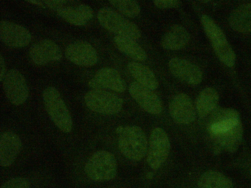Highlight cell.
Listing matches in <instances>:
<instances>
[{"label":"cell","instance_id":"cell-10","mask_svg":"<svg viewBox=\"0 0 251 188\" xmlns=\"http://www.w3.org/2000/svg\"><path fill=\"white\" fill-rule=\"evenodd\" d=\"M65 55L70 62L80 66H93L98 60L95 48L84 41H76L69 44L65 50Z\"/></svg>","mask_w":251,"mask_h":188},{"label":"cell","instance_id":"cell-7","mask_svg":"<svg viewBox=\"0 0 251 188\" xmlns=\"http://www.w3.org/2000/svg\"><path fill=\"white\" fill-rule=\"evenodd\" d=\"M170 142L166 132L160 127L151 131L147 152V161L153 169L159 168L167 160L170 151Z\"/></svg>","mask_w":251,"mask_h":188},{"label":"cell","instance_id":"cell-8","mask_svg":"<svg viewBox=\"0 0 251 188\" xmlns=\"http://www.w3.org/2000/svg\"><path fill=\"white\" fill-rule=\"evenodd\" d=\"M2 82L5 94L12 104L19 106L26 100L28 88L24 76L18 70H9Z\"/></svg>","mask_w":251,"mask_h":188},{"label":"cell","instance_id":"cell-17","mask_svg":"<svg viewBox=\"0 0 251 188\" xmlns=\"http://www.w3.org/2000/svg\"><path fill=\"white\" fill-rule=\"evenodd\" d=\"M94 78L103 89H108L118 93H122L126 89L125 81L114 69L103 68L96 73Z\"/></svg>","mask_w":251,"mask_h":188},{"label":"cell","instance_id":"cell-27","mask_svg":"<svg viewBox=\"0 0 251 188\" xmlns=\"http://www.w3.org/2000/svg\"><path fill=\"white\" fill-rule=\"evenodd\" d=\"M0 188H30V183L25 178L17 177L6 181Z\"/></svg>","mask_w":251,"mask_h":188},{"label":"cell","instance_id":"cell-3","mask_svg":"<svg viewBox=\"0 0 251 188\" xmlns=\"http://www.w3.org/2000/svg\"><path fill=\"white\" fill-rule=\"evenodd\" d=\"M201 21L218 58L227 67L233 66L235 63V54L223 31L213 20L206 15L201 16Z\"/></svg>","mask_w":251,"mask_h":188},{"label":"cell","instance_id":"cell-21","mask_svg":"<svg viewBox=\"0 0 251 188\" xmlns=\"http://www.w3.org/2000/svg\"><path fill=\"white\" fill-rule=\"evenodd\" d=\"M114 41L118 49L129 58L138 62L144 61L147 55L144 49L135 41L129 37L116 35Z\"/></svg>","mask_w":251,"mask_h":188},{"label":"cell","instance_id":"cell-26","mask_svg":"<svg viewBox=\"0 0 251 188\" xmlns=\"http://www.w3.org/2000/svg\"><path fill=\"white\" fill-rule=\"evenodd\" d=\"M240 122L239 118H230L212 121L210 125V132L212 136L227 131Z\"/></svg>","mask_w":251,"mask_h":188},{"label":"cell","instance_id":"cell-34","mask_svg":"<svg viewBox=\"0 0 251 188\" xmlns=\"http://www.w3.org/2000/svg\"><path fill=\"white\" fill-rule=\"evenodd\" d=\"M124 127L122 126H119L116 129V132L119 134L123 130Z\"/></svg>","mask_w":251,"mask_h":188},{"label":"cell","instance_id":"cell-29","mask_svg":"<svg viewBox=\"0 0 251 188\" xmlns=\"http://www.w3.org/2000/svg\"><path fill=\"white\" fill-rule=\"evenodd\" d=\"M77 6L81 15L87 22L92 19L93 17V10L90 6L85 4H80Z\"/></svg>","mask_w":251,"mask_h":188},{"label":"cell","instance_id":"cell-15","mask_svg":"<svg viewBox=\"0 0 251 188\" xmlns=\"http://www.w3.org/2000/svg\"><path fill=\"white\" fill-rule=\"evenodd\" d=\"M22 148V141L15 133L7 131L1 134L0 164L2 167L10 166L16 159Z\"/></svg>","mask_w":251,"mask_h":188},{"label":"cell","instance_id":"cell-6","mask_svg":"<svg viewBox=\"0 0 251 188\" xmlns=\"http://www.w3.org/2000/svg\"><path fill=\"white\" fill-rule=\"evenodd\" d=\"M85 103L91 111L104 115H113L122 108L123 101L119 96L103 90H92L84 96Z\"/></svg>","mask_w":251,"mask_h":188},{"label":"cell","instance_id":"cell-13","mask_svg":"<svg viewBox=\"0 0 251 188\" xmlns=\"http://www.w3.org/2000/svg\"><path fill=\"white\" fill-rule=\"evenodd\" d=\"M128 91L132 97L146 112L153 115H157L162 112L161 101L153 90L133 82L129 85Z\"/></svg>","mask_w":251,"mask_h":188},{"label":"cell","instance_id":"cell-5","mask_svg":"<svg viewBox=\"0 0 251 188\" xmlns=\"http://www.w3.org/2000/svg\"><path fill=\"white\" fill-rule=\"evenodd\" d=\"M97 18L104 28L116 35L134 40L141 37V31L134 23L109 8L103 7L100 9Z\"/></svg>","mask_w":251,"mask_h":188},{"label":"cell","instance_id":"cell-30","mask_svg":"<svg viewBox=\"0 0 251 188\" xmlns=\"http://www.w3.org/2000/svg\"><path fill=\"white\" fill-rule=\"evenodd\" d=\"M45 4L50 8L56 11L59 8L66 4L67 2L66 0H45Z\"/></svg>","mask_w":251,"mask_h":188},{"label":"cell","instance_id":"cell-9","mask_svg":"<svg viewBox=\"0 0 251 188\" xmlns=\"http://www.w3.org/2000/svg\"><path fill=\"white\" fill-rule=\"evenodd\" d=\"M0 38L4 44L14 48L25 47L31 39L30 32L25 27L6 21L0 22Z\"/></svg>","mask_w":251,"mask_h":188},{"label":"cell","instance_id":"cell-12","mask_svg":"<svg viewBox=\"0 0 251 188\" xmlns=\"http://www.w3.org/2000/svg\"><path fill=\"white\" fill-rule=\"evenodd\" d=\"M168 67L175 77L187 84L197 85L202 80L201 70L197 65L185 59L172 58L169 62Z\"/></svg>","mask_w":251,"mask_h":188},{"label":"cell","instance_id":"cell-23","mask_svg":"<svg viewBox=\"0 0 251 188\" xmlns=\"http://www.w3.org/2000/svg\"><path fill=\"white\" fill-rule=\"evenodd\" d=\"M243 135V129L241 122L227 131L213 136L220 146L225 150L234 152L241 142Z\"/></svg>","mask_w":251,"mask_h":188},{"label":"cell","instance_id":"cell-28","mask_svg":"<svg viewBox=\"0 0 251 188\" xmlns=\"http://www.w3.org/2000/svg\"><path fill=\"white\" fill-rule=\"evenodd\" d=\"M154 4L159 8L167 9L177 7L180 2L176 0H153Z\"/></svg>","mask_w":251,"mask_h":188},{"label":"cell","instance_id":"cell-24","mask_svg":"<svg viewBox=\"0 0 251 188\" xmlns=\"http://www.w3.org/2000/svg\"><path fill=\"white\" fill-rule=\"evenodd\" d=\"M65 5L56 11L61 18L69 24L76 26L84 25L87 23L82 16L77 6H66Z\"/></svg>","mask_w":251,"mask_h":188},{"label":"cell","instance_id":"cell-33","mask_svg":"<svg viewBox=\"0 0 251 188\" xmlns=\"http://www.w3.org/2000/svg\"><path fill=\"white\" fill-rule=\"evenodd\" d=\"M27 2H29L30 3H33L34 4L38 5H41L43 4L41 1L39 0H28Z\"/></svg>","mask_w":251,"mask_h":188},{"label":"cell","instance_id":"cell-11","mask_svg":"<svg viewBox=\"0 0 251 188\" xmlns=\"http://www.w3.org/2000/svg\"><path fill=\"white\" fill-rule=\"evenodd\" d=\"M169 112L173 119L180 124L192 123L196 116V109L191 99L184 93L177 94L172 99Z\"/></svg>","mask_w":251,"mask_h":188},{"label":"cell","instance_id":"cell-14","mask_svg":"<svg viewBox=\"0 0 251 188\" xmlns=\"http://www.w3.org/2000/svg\"><path fill=\"white\" fill-rule=\"evenodd\" d=\"M29 56L35 64L45 65L50 62L58 61L62 57V53L58 46L53 41L45 39L31 46Z\"/></svg>","mask_w":251,"mask_h":188},{"label":"cell","instance_id":"cell-16","mask_svg":"<svg viewBox=\"0 0 251 188\" xmlns=\"http://www.w3.org/2000/svg\"><path fill=\"white\" fill-rule=\"evenodd\" d=\"M190 35L186 29L180 25L171 26L162 36L161 44L163 48L168 50H179L187 45Z\"/></svg>","mask_w":251,"mask_h":188},{"label":"cell","instance_id":"cell-1","mask_svg":"<svg viewBox=\"0 0 251 188\" xmlns=\"http://www.w3.org/2000/svg\"><path fill=\"white\" fill-rule=\"evenodd\" d=\"M43 100L47 112L54 124L63 132H70L73 120L59 91L52 86L46 88L43 92Z\"/></svg>","mask_w":251,"mask_h":188},{"label":"cell","instance_id":"cell-4","mask_svg":"<svg viewBox=\"0 0 251 188\" xmlns=\"http://www.w3.org/2000/svg\"><path fill=\"white\" fill-rule=\"evenodd\" d=\"M84 171L87 177L94 181H104L113 179L117 173L116 160L109 151H97L88 160Z\"/></svg>","mask_w":251,"mask_h":188},{"label":"cell","instance_id":"cell-18","mask_svg":"<svg viewBox=\"0 0 251 188\" xmlns=\"http://www.w3.org/2000/svg\"><path fill=\"white\" fill-rule=\"evenodd\" d=\"M230 27L240 33L251 32V4L244 3L230 13L228 19Z\"/></svg>","mask_w":251,"mask_h":188},{"label":"cell","instance_id":"cell-19","mask_svg":"<svg viewBox=\"0 0 251 188\" xmlns=\"http://www.w3.org/2000/svg\"><path fill=\"white\" fill-rule=\"evenodd\" d=\"M127 69L136 82L151 90L158 87V80L152 71L146 66L137 62L129 63Z\"/></svg>","mask_w":251,"mask_h":188},{"label":"cell","instance_id":"cell-20","mask_svg":"<svg viewBox=\"0 0 251 188\" xmlns=\"http://www.w3.org/2000/svg\"><path fill=\"white\" fill-rule=\"evenodd\" d=\"M219 94L213 88L207 87L203 89L198 95L195 109L198 116L201 118L211 114L217 108Z\"/></svg>","mask_w":251,"mask_h":188},{"label":"cell","instance_id":"cell-25","mask_svg":"<svg viewBox=\"0 0 251 188\" xmlns=\"http://www.w3.org/2000/svg\"><path fill=\"white\" fill-rule=\"evenodd\" d=\"M109 2L122 14L129 18H135L140 12V7L134 0H110Z\"/></svg>","mask_w":251,"mask_h":188},{"label":"cell","instance_id":"cell-22","mask_svg":"<svg viewBox=\"0 0 251 188\" xmlns=\"http://www.w3.org/2000/svg\"><path fill=\"white\" fill-rule=\"evenodd\" d=\"M198 186L199 188H233L228 177L215 170H208L201 174Z\"/></svg>","mask_w":251,"mask_h":188},{"label":"cell","instance_id":"cell-2","mask_svg":"<svg viewBox=\"0 0 251 188\" xmlns=\"http://www.w3.org/2000/svg\"><path fill=\"white\" fill-rule=\"evenodd\" d=\"M119 135V148L126 158L131 161H139L146 155L147 140L140 127L135 125L124 127Z\"/></svg>","mask_w":251,"mask_h":188},{"label":"cell","instance_id":"cell-32","mask_svg":"<svg viewBox=\"0 0 251 188\" xmlns=\"http://www.w3.org/2000/svg\"><path fill=\"white\" fill-rule=\"evenodd\" d=\"M88 85L93 90H103L99 82L94 77L92 78L88 82Z\"/></svg>","mask_w":251,"mask_h":188},{"label":"cell","instance_id":"cell-31","mask_svg":"<svg viewBox=\"0 0 251 188\" xmlns=\"http://www.w3.org/2000/svg\"><path fill=\"white\" fill-rule=\"evenodd\" d=\"M5 65L4 58L2 55L0 56V79L1 82L3 80L5 75Z\"/></svg>","mask_w":251,"mask_h":188}]
</instances>
